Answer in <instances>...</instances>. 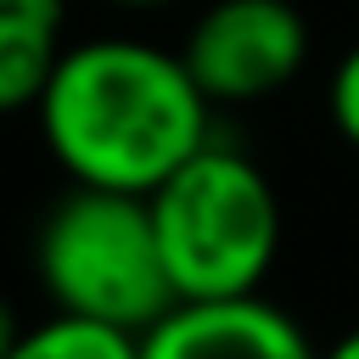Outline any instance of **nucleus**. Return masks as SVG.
<instances>
[{"instance_id":"obj_1","label":"nucleus","mask_w":359,"mask_h":359,"mask_svg":"<svg viewBox=\"0 0 359 359\" xmlns=\"http://www.w3.org/2000/svg\"><path fill=\"white\" fill-rule=\"evenodd\" d=\"M39 112V135L73 185L151 196L213 135V101L180 50L107 34L67 45Z\"/></svg>"},{"instance_id":"obj_2","label":"nucleus","mask_w":359,"mask_h":359,"mask_svg":"<svg viewBox=\"0 0 359 359\" xmlns=\"http://www.w3.org/2000/svg\"><path fill=\"white\" fill-rule=\"evenodd\" d=\"M146 202L180 303L252 297L264 286L280 252V202L252 157L208 140Z\"/></svg>"},{"instance_id":"obj_3","label":"nucleus","mask_w":359,"mask_h":359,"mask_svg":"<svg viewBox=\"0 0 359 359\" xmlns=\"http://www.w3.org/2000/svg\"><path fill=\"white\" fill-rule=\"evenodd\" d=\"M34 269L56 314L101 320L129 337L151 331L180 303L157 247L151 202L129 191L73 185L34 236Z\"/></svg>"},{"instance_id":"obj_4","label":"nucleus","mask_w":359,"mask_h":359,"mask_svg":"<svg viewBox=\"0 0 359 359\" xmlns=\"http://www.w3.org/2000/svg\"><path fill=\"white\" fill-rule=\"evenodd\" d=\"M180 56L213 107H247L303 73L309 22L292 0H213L191 22Z\"/></svg>"},{"instance_id":"obj_5","label":"nucleus","mask_w":359,"mask_h":359,"mask_svg":"<svg viewBox=\"0 0 359 359\" xmlns=\"http://www.w3.org/2000/svg\"><path fill=\"white\" fill-rule=\"evenodd\" d=\"M140 359H320L303 325L269 297L174 303L151 331H140Z\"/></svg>"},{"instance_id":"obj_6","label":"nucleus","mask_w":359,"mask_h":359,"mask_svg":"<svg viewBox=\"0 0 359 359\" xmlns=\"http://www.w3.org/2000/svg\"><path fill=\"white\" fill-rule=\"evenodd\" d=\"M62 50L67 45H62V6L56 0L0 6V112L39 107Z\"/></svg>"},{"instance_id":"obj_7","label":"nucleus","mask_w":359,"mask_h":359,"mask_svg":"<svg viewBox=\"0 0 359 359\" xmlns=\"http://www.w3.org/2000/svg\"><path fill=\"white\" fill-rule=\"evenodd\" d=\"M6 359H140V337L79 314H50L45 325H28Z\"/></svg>"},{"instance_id":"obj_8","label":"nucleus","mask_w":359,"mask_h":359,"mask_svg":"<svg viewBox=\"0 0 359 359\" xmlns=\"http://www.w3.org/2000/svg\"><path fill=\"white\" fill-rule=\"evenodd\" d=\"M325 107H331V123L337 135L359 151V39L342 50V62L331 67V90H325Z\"/></svg>"},{"instance_id":"obj_9","label":"nucleus","mask_w":359,"mask_h":359,"mask_svg":"<svg viewBox=\"0 0 359 359\" xmlns=\"http://www.w3.org/2000/svg\"><path fill=\"white\" fill-rule=\"evenodd\" d=\"M17 342H22V325H17V314H11V303L0 297V359H6V353H11Z\"/></svg>"},{"instance_id":"obj_10","label":"nucleus","mask_w":359,"mask_h":359,"mask_svg":"<svg viewBox=\"0 0 359 359\" xmlns=\"http://www.w3.org/2000/svg\"><path fill=\"white\" fill-rule=\"evenodd\" d=\"M320 359H359V331H342V337H337Z\"/></svg>"},{"instance_id":"obj_11","label":"nucleus","mask_w":359,"mask_h":359,"mask_svg":"<svg viewBox=\"0 0 359 359\" xmlns=\"http://www.w3.org/2000/svg\"><path fill=\"white\" fill-rule=\"evenodd\" d=\"M112 6H140V11H151V6H168V0H112Z\"/></svg>"},{"instance_id":"obj_12","label":"nucleus","mask_w":359,"mask_h":359,"mask_svg":"<svg viewBox=\"0 0 359 359\" xmlns=\"http://www.w3.org/2000/svg\"><path fill=\"white\" fill-rule=\"evenodd\" d=\"M0 6H22V0H0Z\"/></svg>"}]
</instances>
